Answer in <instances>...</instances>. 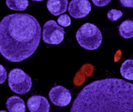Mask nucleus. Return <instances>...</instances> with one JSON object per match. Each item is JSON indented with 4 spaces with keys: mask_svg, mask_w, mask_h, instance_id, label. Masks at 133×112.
<instances>
[{
    "mask_svg": "<svg viewBox=\"0 0 133 112\" xmlns=\"http://www.w3.org/2000/svg\"><path fill=\"white\" fill-rule=\"evenodd\" d=\"M122 6L128 8H133V1H119Z\"/></svg>",
    "mask_w": 133,
    "mask_h": 112,
    "instance_id": "obj_18",
    "label": "nucleus"
},
{
    "mask_svg": "<svg viewBox=\"0 0 133 112\" xmlns=\"http://www.w3.org/2000/svg\"><path fill=\"white\" fill-rule=\"evenodd\" d=\"M70 112H133V84L116 78L92 82L78 93Z\"/></svg>",
    "mask_w": 133,
    "mask_h": 112,
    "instance_id": "obj_1",
    "label": "nucleus"
},
{
    "mask_svg": "<svg viewBox=\"0 0 133 112\" xmlns=\"http://www.w3.org/2000/svg\"><path fill=\"white\" fill-rule=\"evenodd\" d=\"M123 78L130 81H133V60L129 59L122 64L120 70Z\"/></svg>",
    "mask_w": 133,
    "mask_h": 112,
    "instance_id": "obj_12",
    "label": "nucleus"
},
{
    "mask_svg": "<svg viewBox=\"0 0 133 112\" xmlns=\"http://www.w3.org/2000/svg\"><path fill=\"white\" fill-rule=\"evenodd\" d=\"M120 35L124 39L133 37V20L123 21L119 26Z\"/></svg>",
    "mask_w": 133,
    "mask_h": 112,
    "instance_id": "obj_11",
    "label": "nucleus"
},
{
    "mask_svg": "<svg viewBox=\"0 0 133 112\" xmlns=\"http://www.w3.org/2000/svg\"><path fill=\"white\" fill-rule=\"evenodd\" d=\"M123 12L119 10L116 9H110L107 13V18L112 22L117 21L123 16Z\"/></svg>",
    "mask_w": 133,
    "mask_h": 112,
    "instance_id": "obj_14",
    "label": "nucleus"
},
{
    "mask_svg": "<svg viewBox=\"0 0 133 112\" xmlns=\"http://www.w3.org/2000/svg\"><path fill=\"white\" fill-rule=\"evenodd\" d=\"M65 32L56 21L50 20L43 25L42 38L44 42L52 45H58L64 39Z\"/></svg>",
    "mask_w": 133,
    "mask_h": 112,
    "instance_id": "obj_5",
    "label": "nucleus"
},
{
    "mask_svg": "<svg viewBox=\"0 0 133 112\" xmlns=\"http://www.w3.org/2000/svg\"><path fill=\"white\" fill-rule=\"evenodd\" d=\"M68 4V0H49L46 4L50 13L55 16H58L66 12Z\"/></svg>",
    "mask_w": 133,
    "mask_h": 112,
    "instance_id": "obj_9",
    "label": "nucleus"
},
{
    "mask_svg": "<svg viewBox=\"0 0 133 112\" xmlns=\"http://www.w3.org/2000/svg\"><path fill=\"white\" fill-rule=\"evenodd\" d=\"M57 22L59 25L64 27H67L71 24V19L67 14L61 15L57 19Z\"/></svg>",
    "mask_w": 133,
    "mask_h": 112,
    "instance_id": "obj_15",
    "label": "nucleus"
},
{
    "mask_svg": "<svg viewBox=\"0 0 133 112\" xmlns=\"http://www.w3.org/2000/svg\"><path fill=\"white\" fill-rule=\"evenodd\" d=\"M0 112H8V111H6V110H0Z\"/></svg>",
    "mask_w": 133,
    "mask_h": 112,
    "instance_id": "obj_19",
    "label": "nucleus"
},
{
    "mask_svg": "<svg viewBox=\"0 0 133 112\" xmlns=\"http://www.w3.org/2000/svg\"><path fill=\"white\" fill-rule=\"evenodd\" d=\"M51 102L57 106L64 107L69 105L72 99L70 91L62 86H54L49 92Z\"/></svg>",
    "mask_w": 133,
    "mask_h": 112,
    "instance_id": "obj_6",
    "label": "nucleus"
},
{
    "mask_svg": "<svg viewBox=\"0 0 133 112\" xmlns=\"http://www.w3.org/2000/svg\"><path fill=\"white\" fill-rule=\"evenodd\" d=\"M27 104L30 112H49L50 110L49 102L42 96H32L28 100Z\"/></svg>",
    "mask_w": 133,
    "mask_h": 112,
    "instance_id": "obj_8",
    "label": "nucleus"
},
{
    "mask_svg": "<svg viewBox=\"0 0 133 112\" xmlns=\"http://www.w3.org/2000/svg\"><path fill=\"white\" fill-rule=\"evenodd\" d=\"M92 1L97 7H103L108 4L111 1Z\"/></svg>",
    "mask_w": 133,
    "mask_h": 112,
    "instance_id": "obj_17",
    "label": "nucleus"
},
{
    "mask_svg": "<svg viewBox=\"0 0 133 112\" xmlns=\"http://www.w3.org/2000/svg\"><path fill=\"white\" fill-rule=\"evenodd\" d=\"M8 85L14 92L24 95L31 90L32 81L30 76L20 68H14L8 75Z\"/></svg>",
    "mask_w": 133,
    "mask_h": 112,
    "instance_id": "obj_4",
    "label": "nucleus"
},
{
    "mask_svg": "<svg viewBox=\"0 0 133 112\" xmlns=\"http://www.w3.org/2000/svg\"><path fill=\"white\" fill-rule=\"evenodd\" d=\"M91 10V5L87 0H72L69 4L68 11L70 15L75 19L84 18Z\"/></svg>",
    "mask_w": 133,
    "mask_h": 112,
    "instance_id": "obj_7",
    "label": "nucleus"
},
{
    "mask_svg": "<svg viewBox=\"0 0 133 112\" xmlns=\"http://www.w3.org/2000/svg\"><path fill=\"white\" fill-rule=\"evenodd\" d=\"M42 28L33 16L10 14L0 22V53L8 61L20 62L35 52L41 40Z\"/></svg>",
    "mask_w": 133,
    "mask_h": 112,
    "instance_id": "obj_2",
    "label": "nucleus"
},
{
    "mask_svg": "<svg viewBox=\"0 0 133 112\" xmlns=\"http://www.w3.org/2000/svg\"><path fill=\"white\" fill-rule=\"evenodd\" d=\"M6 2L10 9L16 11H25L29 5L28 1H6Z\"/></svg>",
    "mask_w": 133,
    "mask_h": 112,
    "instance_id": "obj_13",
    "label": "nucleus"
},
{
    "mask_svg": "<svg viewBox=\"0 0 133 112\" xmlns=\"http://www.w3.org/2000/svg\"><path fill=\"white\" fill-rule=\"evenodd\" d=\"M76 39L81 47L88 50H97L102 41V32L95 24L84 23L76 33Z\"/></svg>",
    "mask_w": 133,
    "mask_h": 112,
    "instance_id": "obj_3",
    "label": "nucleus"
},
{
    "mask_svg": "<svg viewBox=\"0 0 133 112\" xmlns=\"http://www.w3.org/2000/svg\"><path fill=\"white\" fill-rule=\"evenodd\" d=\"M6 106L10 112H25V103L22 98L16 95L12 96L8 98Z\"/></svg>",
    "mask_w": 133,
    "mask_h": 112,
    "instance_id": "obj_10",
    "label": "nucleus"
},
{
    "mask_svg": "<svg viewBox=\"0 0 133 112\" xmlns=\"http://www.w3.org/2000/svg\"><path fill=\"white\" fill-rule=\"evenodd\" d=\"M7 72L2 65L0 64V85L5 82L7 79Z\"/></svg>",
    "mask_w": 133,
    "mask_h": 112,
    "instance_id": "obj_16",
    "label": "nucleus"
}]
</instances>
